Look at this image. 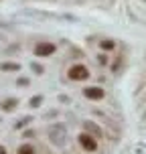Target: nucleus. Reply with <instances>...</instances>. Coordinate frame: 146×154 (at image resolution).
<instances>
[{
	"instance_id": "obj_1",
	"label": "nucleus",
	"mask_w": 146,
	"mask_h": 154,
	"mask_svg": "<svg viewBox=\"0 0 146 154\" xmlns=\"http://www.w3.org/2000/svg\"><path fill=\"white\" fill-rule=\"evenodd\" d=\"M67 77H69L71 81H85V79L89 77V69L85 67L83 63H75V65H71V67H69Z\"/></svg>"
},
{
	"instance_id": "obj_2",
	"label": "nucleus",
	"mask_w": 146,
	"mask_h": 154,
	"mask_svg": "<svg viewBox=\"0 0 146 154\" xmlns=\"http://www.w3.org/2000/svg\"><path fill=\"white\" fill-rule=\"evenodd\" d=\"M79 144H81V148L83 150H87V152H95L98 150V142H95V138H93L89 132H83V134H79Z\"/></svg>"
},
{
	"instance_id": "obj_3",
	"label": "nucleus",
	"mask_w": 146,
	"mask_h": 154,
	"mask_svg": "<svg viewBox=\"0 0 146 154\" xmlns=\"http://www.w3.org/2000/svg\"><path fill=\"white\" fill-rule=\"evenodd\" d=\"M55 51H57V47H55L53 43H39V45L35 47V55H37V57H51Z\"/></svg>"
},
{
	"instance_id": "obj_4",
	"label": "nucleus",
	"mask_w": 146,
	"mask_h": 154,
	"mask_svg": "<svg viewBox=\"0 0 146 154\" xmlns=\"http://www.w3.org/2000/svg\"><path fill=\"white\" fill-rule=\"evenodd\" d=\"M83 95L87 97V100H93V101H100V100H104L106 97V91L101 89V87H85L83 89Z\"/></svg>"
},
{
	"instance_id": "obj_5",
	"label": "nucleus",
	"mask_w": 146,
	"mask_h": 154,
	"mask_svg": "<svg viewBox=\"0 0 146 154\" xmlns=\"http://www.w3.org/2000/svg\"><path fill=\"white\" fill-rule=\"evenodd\" d=\"M16 106H18V100H16V97H8V100H4L0 103V108L4 109V112H14Z\"/></svg>"
},
{
	"instance_id": "obj_6",
	"label": "nucleus",
	"mask_w": 146,
	"mask_h": 154,
	"mask_svg": "<svg viewBox=\"0 0 146 154\" xmlns=\"http://www.w3.org/2000/svg\"><path fill=\"white\" fill-rule=\"evenodd\" d=\"M83 128H85V132H89V134H93V136H104L101 128L98 126V124H93V122H83Z\"/></svg>"
},
{
	"instance_id": "obj_7",
	"label": "nucleus",
	"mask_w": 146,
	"mask_h": 154,
	"mask_svg": "<svg viewBox=\"0 0 146 154\" xmlns=\"http://www.w3.org/2000/svg\"><path fill=\"white\" fill-rule=\"evenodd\" d=\"M0 69L4 71V73H12V71L20 69V65H18V63H2V65H0Z\"/></svg>"
},
{
	"instance_id": "obj_8",
	"label": "nucleus",
	"mask_w": 146,
	"mask_h": 154,
	"mask_svg": "<svg viewBox=\"0 0 146 154\" xmlns=\"http://www.w3.org/2000/svg\"><path fill=\"white\" fill-rule=\"evenodd\" d=\"M116 43L112 41V38H104V41H100V49L101 51H114Z\"/></svg>"
},
{
	"instance_id": "obj_9",
	"label": "nucleus",
	"mask_w": 146,
	"mask_h": 154,
	"mask_svg": "<svg viewBox=\"0 0 146 154\" xmlns=\"http://www.w3.org/2000/svg\"><path fill=\"white\" fill-rule=\"evenodd\" d=\"M16 154H35V148L31 144H20L18 150H16Z\"/></svg>"
},
{
	"instance_id": "obj_10",
	"label": "nucleus",
	"mask_w": 146,
	"mask_h": 154,
	"mask_svg": "<svg viewBox=\"0 0 146 154\" xmlns=\"http://www.w3.org/2000/svg\"><path fill=\"white\" fill-rule=\"evenodd\" d=\"M41 103H43V95H33L31 101H29V106H31V108H39Z\"/></svg>"
},
{
	"instance_id": "obj_11",
	"label": "nucleus",
	"mask_w": 146,
	"mask_h": 154,
	"mask_svg": "<svg viewBox=\"0 0 146 154\" xmlns=\"http://www.w3.org/2000/svg\"><path fill=\"white\" fill-rule=\"evenodd\" d=\"M31 69L37 73V75H43V71H45V67L43 65H39V63H31Z\"/></svg>"
},
{
	"instance_id": "obj_12",
	"label": "nucleus",
	"mask_w": 146,
	"mask_h": 154,
	"mask_svg": "<svg viewBox=\"0 0 146 154\" xmlns=\"http://www.w3.org/2000/svg\"><path fill=\"white\" fill-rule=\"evenodd\" d=\"M29 83H31V81H29V77H18V81H16L18 87H26Z\"/></svg>"
},
{
	"instance_id": "obj_13",
	"label": "nucleus",
	"mask_w": 146,
	"mask_h": 154,
	"mask_svg": "<svg viewBox=\"0 0 146 154\" xmlns=\"http://www.w3.org/2000/svg\"><path fill=\"white\" fill-rule=\"evenodd\" d=\"M31 120H33V118H29V116H26V118H24V120H20V122L16 124V128H23L24 124H29V122H31Z\"/></svg>"
},
{
	"instance_id": "obj_14",
	"label": "nucleus",
	"mask_w": 146,
	"mask_h": 154,
	"mask_svg": "<svg viewBox=\"0 0 146 154\" xmlns=\"http://www.w3.org/2000/svg\"><path fill=\"white\" fill-rule=\"evenodd\" d=\"M98 61H100V63H101V65H106V63H108V57H106V55L101 53V55H100V57H98Z\"/></svg>"
},
{
	"instance_id": "obj_15",
	"label": "nucleus",
	"mask_w": 146,
	"mask_h": 154,
	"mask_svg": "<svg viewBox=\"0 0 146 154\" xmlns=\"http://www.w3.org/2000/svg\"><path fill=\"white\" fill-rule=\"evenodd\" d=\"M0 154H6V150H4V148L0 146Z\"/></svg>"
}]
</instances>
